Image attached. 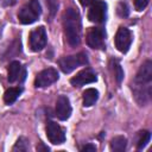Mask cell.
<instances>
[{
    "instance_id": "obj_20",
    "label": "cell",
    "mask_w": 152,
    "mask_h": 152,
    "mask_svg": "<svg viewBox=\"0 0 152 152\" xmlns=\"http://www.w3.org/2000/svg\"><path fill=\"white\" fill-rule=\"evenodd\" d=\"M28 148V141L25 138H19L15 145L13 146V151H26Z\"/></svg>"
},
{
    "instance_id": "obj_2",
    "label": "cell",
    "mask_w": 152,
    "mask_h": 152,
    "mask_svg": "<svg viewBox=\"0 0 152 152\" xmlns=\"http://www.w3.org/2000/svg\"><path fill=\"white\" fill-rule=\"evenodd\" d=\"M40 13H42V8H40L39 1L30 0L20 8V11L18 13V19L21 24L28 25V24L34 23L39 18Z\"/></svg>"
},
{
    "instance_id": "obj_1",
    "label": "cell",
    "mask_w": 152,
    "mask_h": 152,
    "mask_svg": "<svg viewBox=\"0 0 152 152\" xmlns=\"http://www.w3.org/2000/svg\"><path fill=\"white\" fill-rule=\"evenodd\" d=\"M64 34L71 46H77L81 42V15L74 7H69L63 15Z\"/></svg>"
},
{
    "instance_id": "obj_17",
    "label": "cell",
    "mask_w": 152,
    "mask_h": 152,
    "mask_svg": "<svg viewBox=\"0 0 152 152\" xmlns=\"http://www.w3.org/2000/svg\"><path fill=\"white\" fill-rule=\"evenodd\" d=\"M150 139H151V133L148 131L140 132V135H139V139H138V142H137V148L142 150L146 146V144L150 141Z\"/></svg>"
},
{
    "instance_id": "obj_21",
    "label": "cell",
    "mask_w": 152,
    "mask_h": 152,
    "mask_svg": "<svg viewBox=\"0 0 152 152\" xmlns=\"http://www.w3.org/2000/svg\"><path fill=\"white\" fill-rule=\"evenodd\" d=\"M45 1H46V6H48V8H49L50 14L53 17L55 13H56L57 10H58V0H45Z\"/></svg>"
},
{
    "instance_id": "obj_25",
    "label": "cell",
    "mask_w": 152,
    "mask_h": 152,
    "mask_svg": "<svg viewBox=\"0 0 152 152\" xmlns=\"http://www.w3.org/2000/svg\"><path fill=\"white\" fill-rule=\"evenodd\" d=\"M37 150L39 151V150H45V151H49V147H46V146H44V145H42L40 144V146H37Z\"/></svg>"
},
{
    "instance_id": "obj_23",
    "label": "cell",
    "mask_w": 152,
    "mask_h": 152,
    "mask_svg": "<svg viewBox=\"0 0 152 152\" xmlns=\"http://www.w3.org/2000/svg\"><path fill=\"white\" fill-rule=\"evenodd\" d=\"M82 151H86V152H88V151L94 152V151H96V147H95L94 145H91V144H88V145H86V146L82 147Z\"/></svg>"
},
{
    "instance_id": "obj_15",
    "label": "cell",
    "mask_w": 152,
    "mask_h": 152,
    "mask_svg": "<svg viewBox=\"0 0 152 152\" xmlns=\"http://www.w3.org/2000/svg\"><path fill=\"white\" fill-rule=\"evenodd\" d=\"M20 70H21V64L18 61H13L11 62L10 66H8V81L11 83L15 82L19 78L20 75Z\"/></svg>"
},
{
    "instance_id": "obj_16",
    "label": "cell",
    "mask_w": 152,
    "mask_h": 152,
    "mask_svg": "<svg viewBox=\"0 0 152 152\" xmlns=\"http://www.w3.org/2000/svg\"><path fill=\"white\" fill-rule=\"evenodd\" d=\"M20 94H21V89L20 88H10V89H7L5 91V94H4V101H5V103H7V104L13 103L19 97Z\"/></svg>"
},
{
    "instance_id": "obj_5",
    "label": "cell",
    "mask_w": 152,
    "mask_h": 152,
    "mask_svg": "<svg viewBox=\"0 0 152 152\" xmlns=\"http://www.w3.org/2000/svg\"><path fill=\"white\" fill-rule=\"evenodd\" d=\"M58 80V72L55 68H48L42 70L34 80V86L37 88H45L51 86L52 83H55Z\"/></svg>"
},
{
    "instance_id": "obj_7",
    "label": "cell",
    "mask_w": 152,
    "mask_h": 152,
    "mask_svg": "<svg viewBox=\"0 0 152 152\" xmlns=\"http://www.w3.org/2000/svg\"><path fill=\"white\" fill-rule=\"evenodd\" d=\"M152 81V62L146 61L138 70L135 76V86L137 87H150Z\"/></svg>"
},
{
    "instance_id": "obj_12",
    "label": "cell",
    "mask_w": 152,
    "mask_h": 152,
    "mask_svg": "<svg viewBox=\"0 0 152 152\" xmlns=\"http://www.w3.org/2000/svg\"><path fill=\"white\" fill-rule=\"evenodd\" d=\"M56 115L59 120H68L71 115V104L66 96L61 95L56 102Z\"/></svg>"
},
{
    "instance_id": "obj_3",
    "label": "cell",
    "mask_w": 152,
    "mask_h": 152,
    "mask_svg": "<svg viewBox=\"0 0 152 152\" xmlns=\"http://www.w3.org/2000/svg\"><path fill=\"white\" fill-rule=\"evenodd\" d=\"M86 64H88V57L84 52H80V53L71 55V56H65L58 61L59 68L65 74H69L76 68L81 65H86Z\"/></svg>"
},
{
    "instance_id": "obj_22",
    "label": "cell",
    "mask_w": 152,
    "mask_h": 152,
    "mask_svg": "<svg viewBox=\"0 0 152 152\" xmlns=\"http://www.w3.org/2000/svg\"><path fill=\"white\" fill-rule=\"evenodd\" d=\"M133 2H134V7L137 11H142L147 6L148 0H133Z\"/></svg>"
},
{
    "instance_id": "obj_11",
    "label": "cell",
    "mask_w": 152,
    "mask_h": 152,
    "mask_svg": "<svg viewBox=\"0 0 152 152\" xmlns=\"http://www.w3.org/2000/svg\"><path fill=\"white\" fill-rule=\"evenodd\" d=\"M87 44L91 49H102L104 45V33L100 27H91L87 33Z\"/></svg>"
},
{
    "instance_id": "obj_19",
    "label": "cell",
    "mask_w": 152,
    "mask_h": 152,
    "mask_svg": "<svg viewBox=\"0 0 152 152\" xmlns=\"http://www.w3.org/2000/svg\"><path fill=\"white\" fill-rule=\"evenodd\" d=\"M116 12H118V14H119L120 17L126 18V17L129 14V10H128L127 4L124 2V1H120V2L118 4V6H116Z\"/></svg>"
},
{
    "instance_id": "obj_18",
    "label": "cell",
    "mask_w": 152,
    "mask_h": 152,
    "mask_svg": "<svg viewBox=\"0 0 152 152\" xmlns=\"http://www.w3.org/2000/svg\"><path fill=\"white\" fill-rule=\"evenodd\" d=\"M112 63H113L112 69L114 71V77H115L116 82L120 83L121 80H122V77H124V71H122V69H121V66H120V64H119L118 61H112Z\"/></svg>"
},
{
    "instance_id": "obj_10",
    "label": "cell",
    "mask_w": 152,
    "mask_h": 152,
    "mask_svg": "<svg viewBox=\"0 0 152 152\" xmlns=\"http://www.w3.org/2000/svg\"><path fill=\"white\" fill-rule=\"evenodd\" d=\"M97 80L96 77V74L93 69L90 68H86L83 69L82 71H80L78 74H76L71 80H70V83L74 86V87H82L84 84H89V83H93Z\"/></svg>"
},
{
    "instance_id": "obj_13",
    "label": "cell",
    "mask_w": 152,
    "mask_h": 152,
    "mask_svg": "<svg viewBox=\"0 0 152 152\" xmlns=\"http://www.w3.org/2000/svg\"><path fill=\"white\" fill-rule=\"evenodd\" d=\"M99 99V91L94 88L86 89L83 91V106L84 107H90L93 106Z\"/></svg>"
},
{
    "instance_id": "obj_9",
    "label": "cell",
    "mask_w": 152,
    "mask_h": 152,
    "mask_svg": "<svg viewBox=\"0 0 152 152\" xmlns=\"http://www.w3.org/2000/svg\"><path fill=\"white\" fill-rule=\"evenodd\" d=\"M132 44V34L128 28L126 27H120L115 34V46L116 49L125 53L128 51L129 46Z\"/></svg>"
},
{
    "instance_id": "obj_8",
    "label": "cell",
    "mask_w": 152,
    "mask_h": 152,
    "mask_svg": "<svg viewBox=\"0 0 152 152\" xmlns=\"http://www.w3.org/2000/svg\"><path fill=\"white\" fill-rule=\"evenodd\" d=\"M46 137L50 140V142L58 145L65 141V132L64 129L56 122L49 121L46 125Z\"/></svg>"
},
{
    "instance_id": "obj_24",
    "label": "cell",
    "mask_w": 152,
    "mask_h": 152,
    "mask_svg": "<svg viewBox=\"0 0 152 152\" xmlns=\"http://www.w3.org/2000/svg\"><path fill=\"white\" fill-rule=\"evenodd\" d=\"M94 1H95V0H80V2H81L82 6H89V5H91Z\"/></svg>"
},
{
    "instance_id": "obj_6",
    "label": "cell",
    "mask_w": 152,
    "mask_h": 152,
    "mask_svg": "<svg viewBox=\"0 0 152 152\" xmlns=\"http://www.w3.org/2000/svg\"><path fill=\"white\" fill-rule=\"evenodd\" d=\"M46 31L44 26H39L34 28L30 33V48L32 51H40L46 45Z\"/></svg>"
},
{
    "instance_id": "obj_4",
    "label": "cell",
    "mask_w": 152,
    "mask_h": 152,
    "mask_svg": "<svg viewBox=\"0 0 152 152\" xmlns=\"http://www.w3.org/2000/svg\"><path fill=\"white\" fill-rule=\"evenodd\" d=\"M107 15V4L103 0H95L88 12V19L93 23H103Z\"/></svg>"
},
{
    "instance_id": "obj_14",
    "label": "cell",
    "mask_w": 152,
    "mask_h": 152,
    "mask_svg": "<svg viewBox=\"0 0 152 152\" xmlns=\"http://www.w3.org/2000/svg\"><path fill=\"white\" fill-rule=\"evenodd\" d=\"M126 146H127V139L122 135L114 137L110 141V148L114 152H122L126 150Z\"/></svg>"
}]
</instances>
